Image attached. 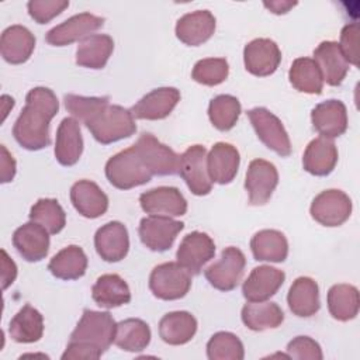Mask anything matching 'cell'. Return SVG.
<instances>
[{
  "label": "cell",
  "instance_id": "1",
  "mask_svg": "<svg viewBox=\"0 0 360 360\" xmlns=\"http://www.w3.org/2000/svg\"><path fill=\"white\" fill-rule=\"evenodd\" d=\"M59 103L48 87H34L27 93L25 105L13 127L14 139L27 150H39L49 145V122Z\"/></svg>",
  "mask_w": 360,
  "mask_h": 360
},
{
  "label": "cell",
  "instance_id": "2",
  "mask_svg": "<svg viewBox=\"0 0 360 360\" xmlns=\"http://www.w3.org/2000/svg\"><path fill=\"white\" fill-rule=\"evenodd\" d=\"M117 323L110 312L84 309L62 360H96L114 342Z\"/></svg>",
  "mask_w": 360,
  "mask_h": 360
},
{
  "label": "cell",
  "instance_id": "3",
  "mask_svg": "<svg viewBox=\"0 0 360 360\" xmlns=\"http://www.w3.org/2000/svg\"><path fill=\"white\" fill-rule=\"evenodd\" d=\"M105 176L114 187L120 190H129L148 183L153 174L148 169L135 145H132L107 160Z\"/></svg>",
  "mask_w": 360,
  "mask_h": 360
},
{
  "label": "cell",
  "instance_id": "4",
  "mask_svg": "<svg viewBox=\"0 0 360 360\" xmlns=\"http://www.w3.org/2000/svg\"><path fill=\"white\" fill-rule=\"evenodd\" d=\"M84 125L89 128L93 138L103 145L128 138L136 131L131 110L115 104L105 105Z\"/></svg>",
  "mask_w": 360,
  "mask_h": 360
},
{
  "label": "cell",
  "instance_id": "5",
  "mask_svg": "<svg viewBox=\"0 0 360 360\" xmlns=\"http://www.w3.org/2000/svg\"><path fill=\"white\" fill-rule=\"evenodd\" d=\"M190 287V273L177 262L158 264L149 276V288L159 300H180L188 292Z\"/></svg>",
  "mask_w": 360,
  "mask_h": 360
},
{
  "label": "cell",
  "instance_id": "6",
  "mask_svg": "<svg viewBox=\"0 0 360 360\" xmlns=\"http://www.w3.org/2000/svg\"><path fill=\"white\" fill-rule=\"evenodd\" d=\"M252 127L256 131L257 138L277 155L287 158L291 153V142L288 134L273 112L264 107H256L248 111Z\"/></svg>",
  "mask_w": 360,
  "mask_h": 360
},
{
  "label": "cell",
  "instance_id": "7",
  "mask_svg": "<svg viewBox=\"0 0 360 360\" xmlns=\"http://www.w3.org/2000/svg\"><path fill=\"white\" fill-rule=\"evenodd\" d=\"M134 145L153 176H173L179 173L181 156L158 141L152 134H141Z\"/></svg>",
  "mask_w": 360,
  "mask_h": 360
},
{
  "label": "cell",
  "instance_id": "8",
  "mask_svg": "<svg viewBox=\"0 0 360 360\" xmlns=\"http://www.w3.org/2000/svg\"><path fill=\"white\" fill-rule=\"evenodd\" d=\"M246 266V257L243 252L235 246L225 248L221 253V259L204 271L208 283L219 291L233 290L242 280Z\"/></svg>",
  "mask_w": 360,
  "mask_h": 360
},
{
  "label": "cell",
  "instance_id": "9",
  "mask_svg": "<svg viewBox=\"0 0 360 360\" xmlns=\"http://www.w3.org/2000/svg\"><path fill=\"white\" fill-rule=\"evenodd\" d=\"M311 217L323 226H339L352 214V200L342 190H325L311 204Z\"/></svg>",
  "mask_w": 360,
  "mask_h": 360
},
{
  "label": "cell",
  "instance_id": "10",
  "mask_svg": "<svg viewBox=\"0 0 360 360\" xmlns=\"http://www.w3.org/2000/svg\"><path fill=\"white\" fill-rule=\"evenodd\" d=\"M184 228V224L170 217L149 215L141 219L139 238L141 242L153 252H165L172 248L176 236Z\"/></svg>",
  "mask_w": 360,
  "mask_h": 360
},
{
  "label": "cell",
  "instance_id": "11",
  "mask_svg": "<svg viewBox=\"0 0 360 360\" xmlns=\"http://www.w3.org/2000/svg\"><path fill=\"white\" fill-rule=\"evenodd\" d=\"M179 174L195 195H207L212 181L207 172V150L202 145H193L180 158Z\"/></svg>",
  "mask_w": 360,
  "mask_h": 360
},
{
  "label": "cell",
  "instance_id": "12",
  "mask_svg": "<svg viewBox=\"0 0 360 360\" xmlns=\"http://www.w3.org/2000/svg\"><path fill=\"white\" fill-rule=\"evenodd\" d=\"M278 184V172L276 166L264 159H255L249 163L245 180V188L249 194L250 205L266 204Z\"/></svg>",
  "mask_w": 360,
  "mask_h": 360
},
{
  "label": "cell",
  "instance_id": "13",
  "mask_svg": "<svg viewBox=\"0 0 360 360\" xmlns=\"http://www.w3.org/2000/svg\"><path fill=\"white\" fill-rule=\"evenodd\" d=\"M103 24L104 18L91 13L75 14L59 25L49 30L45 39L53 46H65L91 35V32L97 31L100 27H103Z\"/></svg>",
  "mask_w": 360,
  "mask_h": 360
},
{
  "label": "cell",
  "instance_id": "14",
  "mask_svg": "<svg viewBox=\"0 0 360 360\" xmlns=\"http://www.w3.org/2000/svg\"><path fill=\"white\" fill-rule=\"evenodd\" d=\"M215 255L214 240L204 232L194 231L183 238L177 249V263L190 274H198L202 266Z\"/></svg>",
  "mask_w": 360,
  "mask_h": 360
},
{
  "label": "cell",
  "instance_id": "15",
  "mask_svg": "<svg viewBox=\"0 0 360 360\" xmlns=\"http://www.w3.org/2000/svg\"><path fill=\"white\" fill-rule=\"evenodd\" d=\"M141 208L149 215L181 217L187 212V201L176 187L160 186L139 195Z\"/></svg>",
  "mask_w": 360,
  "mask_h": 360
},
{
  "label": "cell",
  "instance_id": "16",
  "mask_svg": "<svg viewBox=\"0 0 360 360\" xmlns=\"http://www.w3.org/2000/svg\"><path fill=\"white\" fill-rule=\"evenodd\" d=\"M243 60L249 73L264 77L277 70L281 62V52L274 41L269 38H256L245 46Z\"/></svg>",
  "mask_w": 360,
  "mask_h": 360
},
{
  "label": "cell",
  "instance_id": "17",
  "mask_svg": "<svg viewBox=\"0 0 360 360\" xmlns=\"http://www.w3.org/2000/svg\"><path fill=\"white\" fill-rule=\"evenodd\" d=\"M285 278L284 271L263 264L255 267L243 281L242 294L249 302H262L273 297L283 285Z\"/></svg>",
  "mask_w": 360,
  "mask_h": 360
},
{
  "label": "cell",
  "instance_id": "18",
  "mask_svg": "<svg viewBox=\"0 0 360 360\" xmlns=\"http://www.w3.org/2000/svg\"><path fill=\"white\" fill-rule=\"evenodd\" d=\"M180 101V91L176 87H159L145 94L131 112L138 120H163Z\"/></svg>",
  "mask_w": 360,
  "mask_h": 360
},
{
  "label": "cell",
  "instance_id": "19",
  "mask_svg": "<svg viewBox=\"0 0 360 360\" xmlns=\"http://www.w3.org/2000/svg\"><path fill=\"white\" fill-rule=\"evenodd\" d=\"M13 245L27 262L42 260L49 250V232L37 222H27L13 233Z\"/></svg>",
  "mask_w": 360,
  "mask_h": 360
},
{
  "label": "cell",
  "instance_id": "20",
  "mask_svg": "<svg viewBox=\"0 0 360 360\" xmlns=\"http://www.w3.org/2000/svg\"><path fill=\"white\" fill-rule=\"evenodd\" d=\"M94 246L98 256L105 262L122 260L129 249V238L125 225L111 221L97 229L94 235Z\"/></svg>",
  "mask_w": 360,
  "mask_h": 360
},
{
  "label": "cell",
  "instance_id": "21",
  "mask_svg": "<svg viewBox=\"0 0 360 360\" xmlns=\"http://www.w3.org/2000/svg\"><path fill=\"white\" fill-rule=\"evenodd\" d=\"M314 128L321 136L338 138L347 129V111L340 100H326L316 104L311 112Z\"/></svg>",
  "mask_w": 360,
  "mask_h": 360
},
{
  "label": "cell",
  "instance_id": "22",
  "mask_svg": "<svg viewBox=\"0 0 360 360\" xmlns=\"http://www.w3.org/2000/svg\"><path fill=\"white\" fill-rule=\"evenodd\" d=\"M215 31V17L208 10L187 13L177 20L176 37L188 46H198L208 41Z\"/></svg>",
  "mask_w": 360,
  "mask_h": 360
},
{
  "label": "cell",
  "instance_id": "23",
  "mask_svg": "<svg viewBox=\"0 0 360 360\" xmlns=\"http://www.w3.org/2000/svg\"><path fill=\"white\" fill-rule=\"evenodd\" d=\"M82 152L83 138L79 121L75 117H66L56 131L55 158L62 166H73L79 162Z\"/></svg>",
  "mask_w": 360,
  "mask_h": 360
},
{
  "label": "cell",
  "instance_id": "24",
  "mask_svg": "<svg viewBox=\"0 0 360 360\" xmlns=\"http://www.w3.org/2000/svg\"><path fill=\"white\" fill-rule=\"evenodd\" d=\"M239 152L238 149L226 142L215 143L207 155V172L211 181L218 184L231 183L239 167Z\"/></svg>",
  "mask_w": 360,
  "mask_h": 360
},
{
  "label": "cell",
  "instance_id": "25",
  "mask_svg": "<svg viewBox=\"0 0 360 360\" xmlns=\"http://www.w3.org/2000/svg\"><path fill=\"white\" fill-rule=\"evenodd\" d=\"M35 48L34 34L24 25L7 27L0 38V52L6 62L20 65L30 59Z\"/></svg>",
  "mask_w": 360,
  "mask_h": 360
},
{
  "label": "cell",
  "instance_id": "26",
  "mask_svg": "<svg viewBox=\"0 0 360 360\" xmlns=\"http://www.w3.org/2000/svg\"><path fill=\"white\" fill-rule=\"evenodd\" d=\"M70 201L76 211L86 218H98L108 208L107 194L90 180H79L72 186Z\"/></svg>",
  "mask_w": 360,
  "mask_h": 360
},
{
  "label": "cell",
  "instance_id": "27",
  "mask_svg": "<svg viewBox=\"0 0 360 360\" xmlns=\"http://www.w3.org/2000/svg\"><path fill=\"white\" fill-rule=\"evenodd\" d=\"M314 60L321 70L323 82H326L329 86H339L347 75L349 63L345 59L338 42H321L314 51Z\"/></svg>",
  "mask_w": 360,
  "mask_h": 360
},
{
  "label": "cell",
  "instance_id": "28",
  "mask_svg": "<svg viewBox=\"0 0 360 360\" xmlns=\"http://www.w3.org/2000/svg\"><path fill=\"white\" fill-rule=\"evenodd\" d=\"M287 302L290 311L301 318H309L319 311V288L311 277H298L291 284Z\"/></svg>",
  "mask_w": 360,
  "mask_h": 360
},
{
  "label": "cell",
  "instance_id": "29",
  "mask_svg": "<svg viewBox=\"0 0 360 360\" xmlns=\"http://www.w3.org/2000/svg\"><path fill=\"white\" fill-rule=\"evenodd\" d=\"M338 163L335 143L323 136L312 139L302 156L304 169L314 176H328Z\"/></svg>",
  "mask_w": 360,
  "mask_h": 360
},
{
  "label": "cell",
  "instance_id": "30",
  "mask_svg": "<svg viewBox=\"0 0 360 360\" xmlns=\"http://www.w3.org/2000/svg\"><path fill=\"white\" fill-rule=\"evenodd\" d=\"M195 332L197 319L187 311L169 312L159 322V336L167 345H186L194 338Z\"/></svg>",
  "mask_w": 360,
  "mask_h": 360
},
{
  "label": "cell",
  "instance_id": "31",
  "mask_svg": "<svg viewBox=\"0 0 360 360\" xmlns=\"http://www.w3.org/2000/svg\"><path fill=\"white\" fill-rule=\"evenodd\" d=\"M114 41L105 34H91L83 38L76 51V63L83 68L103 69L111 56Z\"/></svg>",
  "mask_w": 360,
  "mask_h": 360
},
{
  "label": "cell",
  "instance_id": "32",
  "mask_svg": "<svg viewBox=\"0 0 360 360\" xmlns=\"http://www.w3.org/2000/svg\"><path fill=\"white\" fill-rule=\"evenodd\" d=\"M91 297L101 308H117L131 301L128 284L118 274H103L91 287Z\"/></svg>",
  "mask_w": 360,
  "mask_h": 360
},
{
  "label": "cell",
  "instance_id": "33",
  "mask_svg": "<svg viewBox=\"0 0 360 360\" xmlns=\"http://www.w3.org/2000/svg\"><path fill=\"white\" fill-rule=\"evenodd\" d=\"M250 249L256 260L280 263L287 259L288 242L280 231L262 229L253 235Z\"/></svg>",
  "mask_w": 360,
  "mask_h": 360
},
{
  "label": "cell",
  "instance_id": "34",
  "mask_svg": "<svg viewBox=\"0 0 360 360\" xmlns=\"http://www.w3.org/2000/svg\"><path fill=\"white\" fill-rule=\"evenodd\" d=\"M87 256L77 245H69L58 252L49 262L48 270L60 280H77L84 276Z\"/></svg>",
  "mask_w": 360,
  "mask_h": 360
},
{
  "label": "cell",
  "instance_id": "35",
  "mask_svg": "<svg viewBox=\"0 0 360 360\" xmlns=\"http://www.w3.org/2000/svg\"><path fill=\"white\" fill-rule=\"evenodd\" d=\"M8 333L17 343L38 342L44 333V318L41 312L25 304L10 321Z\"/></svg>",
  "mask_w": 360,
  "mask_h": 360
},
{
  "label": "cell",
  "instance_id": "36",
  "mask_svg": "<svg viewBox=\"0 0 360 360\" xmlns=\"http://www.w3.org/2000/svg\"><path fill=\"white\" fill-rule=\"evenodd\" d=\"M242 322L250 330H266L280 326L284 321V312L276 302H249L242 308Z\"/></svg>",
  "mask_w": 360,
  "mask_h": 360
},
{
  "label": "cell",
  "instance_id": "37",
  "mask_svg": "<svg viewBox=\"0 0 360 360\" xmlns=\"http://www.w3.org/2000/svg\"><path fill=\"white\" fill-rule=\"evenodd\" d=\"M359 290L350 284H335L328 291V309L342 322L356 318L359 312Z\"/></svg>",
  "mask_w": 360,
  "mask_h": 360
},
{
  "label": "cell",
  "instance_id": "38",
  "mask_svg": "<svg viewBox=\"0 0 360 360\" xmlns=\"http://www.w3.org/2000/svg\"><path fill=\"white\" fill-rule=\"evenodd\" d=\"M150 342V329L138 318L124 319L117 323L114 343L125 352H141Z\"/></svg>",
  "mask_w": 360,
  "mask_h": 360
},
{
  "label": "cell",
  "instance_id": "39",
  "mask_svg": "<svg viewBox=\"0 0 360 360\" xmlns=\"http://www.w3.org/2000/svg\"><path fill=\"white\" fill-rule=\"evenodd\" d=\"M290 83L294 89L307 94H321L323 79L314 59L297 58L288 72Z\"/></svg>",
  "mask_w": 360,
  "mask_h": 360
},
{
  "label": "cell",
  "instance_id": "40",
  "mask_svg": "<svg viewBox=\"0 0 360 360\" xmlns=\"http://www.w3.org/2000/svg\"><path fill=\"white\" fill-rule=\"evenodd\" d=\"M240 110V103L236 97L231 94H219L210 101L208 117L217 129L229 131L238 122Z\"/></svg>",
  "mask_w": 360,
  "mask_h": 360
},
{
  "label": "cell",
  "instance_id": "41",
  "mask_svg": "<svg viewBox=\"0 0 360 360\" xmlns=\"http://www.w3.org/2000/svg\"><path fill=\"white\" fill-rule=\"evenodd\" d=\"M30 219L44 226L51 235L59 233L66 225V214L55 198H39L31 207Z\"/></svg>",
  "mask_w": 360,
  "mask_h": 360
},
{
  "label": "cell",
  "instance_id": "42",
  "mask_svg": "<svg viewBox=\"0 0 360 360\" xmlns=\"http://www.w3.org/2000/svg\"><path fill=\"white\" fill-rule=\"evenodd\" d=\"M207 356L210 360H242L243 343L231 332H217L207 343Z\"/></svg>",
  "mask_w": 360,
  "mask_h": 360
},
{
  "label": "cell",
  "instance_id": "43",
  "mask_svg": "<svg viewBox=\"0 0 360 360\" xmlns=\"http://www.w3.org/2000/svg\"><path fill=\"white\" fill-rule=\"evenodd\" d=\"M229 66L224 58H205L198 60L191 72L193 79L204 86L221 84L228 77Z\"/></svg>",
  "mask_w": 360,
  "mask_h": 360
},
{
  "label": "cell",
  "instance_id": "44",
  "mask_svg": "<svg viewBox=\"0 0 360 360\" xmlns=\"http://www.w3.org/2000/svg\"><path fill=\"white\" fill-rule=\"evenodd\" d=\"M65 108L82 122L90 121L98 111L110 104V97H84L76 94H66L63 97Z\"/></svg>",
  "mask_w": 360,
  "mask_h": 360
},
{
  "label": "cell",
  "instance_id": "45",
  "mask_svg": "<svg viewBox=\"0 0 360 360\" xmlns=\"http://www.w3.org/2000/svg\"><path fill=\"white\" fill-rule=\"evenodd\" d=\"M69 7L66 0H31L27 3L28 14L38 24H46Z\"/></svg>",
  "mask_w": 360,
  "mask_h": 360
},
{
  "label": "cell",
  "instance_id": "46",
  "mask_svg": "<svg viewBox=\"0 0 360 360\" xmlns=\"http://www.w3.org/2000/svg\"><path fill=\"white\" fill-rule=\"evenodd\" d=\"M287 356L290 359H309V360H321L322 350L318 342L311 339L309 336H297L287 345Z\"/></svg>",
  "mask_w": 360,
  "mask_h": 360
},
{
  "label": "cell",
  "instance_id": "47",
  "mask_svg": "<svg viewBox=\"0 0 360 360\" xmlns=\"http://www.w3.org/2000/svg\"><path fill=\"white\" fill-rule=\"evenodd\" d=\"M357 42H359V24L352 22L343 27L340 32V44L339 48L347 60V63L359 65V56H357Z\"/></svg>",
  "mask_w": 360,
  "mask_h": 360
},
{
  "label": "cell",
  "instance_id": "48",
  "mask_svg": "<svg viewBox=\"0 0 360 360\" xmlns=\"http://www.w3.org/2000/svg\"><path fill=\"white\" fill-rule=\"evenodd\" d=\"M1 150V183H8L14 179L15 174V160L7 150L4 145L0 146Z\"/></svg>",
  "mask_w": 360,
  "mask_h": 360
},
{
  "label": "cell",
  "instance_id": "49",
  "mask_svg": "<svg viewBox=\"0 0 360 360\" xmlns=\"http://www.w3.org/2000/svg\"><path fill=\"white\" fill-rule=\"evenodd\" d=\"M1 281H3V290H6L13 281L15 280L17 276V266L15 263L8 257L7 252L3 249L1 250Z\"/></svg>",
  "mask_w": 360,
  "mask_h": 360
},
{
  "label": "cell",
  "instance_id": "50",
  "mask_svg": "<svg viewBox=\"0 0 360 360\" xmlns=\"http://www.w3.org/2000/svg\"><path fill=\"white\" fill-rule=\"evenodd\" d=\"M266 8H269L274 14H285L292 7L297 6V1H285V0H274V1H264Z\"/></svg>",
  "mask_w": 360,
  "mask_h": 360
}]
</instances>
